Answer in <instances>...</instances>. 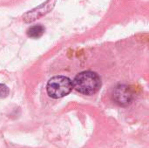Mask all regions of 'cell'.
Wrapping results in <instances>:
<instances>
[{
  "label": "cell",
  "instance_id": "3957f363",
  "mask_svg": "<svg viewBox=\"0 0 149 148\" xmlns=\"http://www.w3.org/2000/svg\"><path fill=\"white\" fill-rule=\"evenodd\" d=\"M113 99L119 106H127L134 99V92L128 85H119L113 90Z\"/></svg>",
  "mask_w": 149,
  "mask_h": 148
},
{
  "label": "cell",
  "instance_id": "8992f818",
  "mask_svg": "<svg viewBox=\"0 0 149 148\" xmlns=\"http://www.w3.org/2000/svg\"><path fill=\"white\" fill-rule=\"evenodd\" d=\"M9 88L4 84H0V99L6 98L9 95Z\"/></svg>",
  "mask_w": 149,
  "mask_h": 148
},
{
  "label": "cell",
  "instance_id": "5b68a950",
  "mask_svg": "<svg viewBox=\"0 0 149 148\" xmlns=\"http://www.w3.org/2000/svg\"><path fill=\"white\" fill-rule=\"evenodd\" d=\"M45 32V27L41 24H37L30 27L27 30V35L32 38H40Z\"/></svg>",
  "mask_w": 149,
  "mask_h": 148
},
{
  "label": "cell",
  "instance_id": "7a4b0ae2",
  "mask_svg": "<svg viewBox=\"0 0 149 148\" xmlns=\"http://www.w3.org/2000/svg\"><path fill=\"white\" fill-rule=\"evenodd\" d=\"M72 82L65 76L52 78L46 85L47 94L52 99H60L68 95L72 90Z\"/></svg>",
  "mask_w": 149,
  "mask_h": 148
},
{
  "label": "cell",
  "instance_id": "277c9868",
  "mask_svg": "<svg viewBox=\"0 0 149 148\" xmlns=\"http://www.w3.org/2000/svg\"><path fill=\"white\" fill-rule=\"evenodd\" d=\"M54 5H55V0H48L45 3H42L41 5H39L38 7L25 13L23 16V18L27 23L33 22L36 19L39 18L40 17L50 12L52 10V8L54 7Z\"/></svg>",
  "mask_w": 149,
  "mask_h": 148
},
{
  "label": "cell",
  "instance_id": "6da1fadb",
  "mask_svg": "<svg viewBox=\"0 0 149 148\" xmlns=\"http://www.w3.org/2000/svg\"><path fill=\"white\" fill-rule=\"evenodd\" d=\"M72 86L82 94L93 95L100 90L101 79L96 72L86 71L79 73L75 77L72 81Z\"/></svg>",
  "mask_w": 149,
  "mask_h": 148
}]
</instances>
